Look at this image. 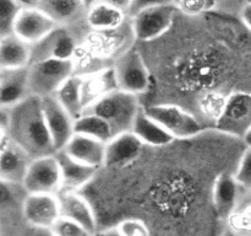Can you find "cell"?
<instances>
[{
    "instance_id": "1",
    "label": "cell",
    "mask_w": 251,
    "mask_h": 236,
    "mask_svg": "<svg viewBox=\"0 0 251 236\" xmlns=\"http://www.w3.org/2000/svg\"><path fill=\"white\" fill-rule=\"evenodd\" d=\"M9 112V125L4 133L21 145L32 159L55 154L56 150L47 125L41 97L28 96L26 100L10 107Z\"/></svg>"
},
{
    "instance_id": "2",
    "label": "cell",
    "mask_w": 251,
    "mask_h": 236,
    "mask_svg": "<svg viewBox=\"0 0 251 236\" xmlns=\"http://www.w3.org/2000/svg\"><path fill=\"white\" fill-rule=\"evenodd\" d=\"M141 107L137 95L117 88L91 103L85 111L95 113L107 120L114 134L118 135L131 130Z\"/></svg>"
},
{
    "instance_id": "3",
    "label": "cell",
    "mask_w": 251,
    "mask_h": 236,
    "mask_svg": "<svg viewBox=\"0 0 251 236\" xmlns=\"http://www.w3.org/2000/svg\"><path fill=\"white\" fill-rule=\"evenodd\" d=\"M73 60L44 59L32 61L28 65V84L31 96H54L60 86L75 74Z\"/></svg>"
},
{
    "instance_id": "4",
    "label": "cell",
    "mask_w": 251,
    "mask_h": 236,
    "mask_svg": "<svg viewBox=\"0 0 251 236\" xmlns=\"http://www.w3.org/2000/svg\"><path fill=\"white\" fill-rule=\"evenodd\" d=\"M216 128L243 140L251 128V92L237 91L230 93L216 118Z\"/></svg>"
},
{
    "instance_id": "5",
    "label": "cell",
    "mask_w": 251,
    "mask_h": 236,
    "mask_svg": "<svg viewBox=\"0 0 251 236\" xmlns=\"http://www.w3.org/2000/svg\"><path fill=\"white\" fill-rule=\"evenodd\" d=\"M178 10L176 4L158 5L141 10L129 17L134 38L141 42H151L163 36L173 25Z\"/></svg>"
},
{
    "instance_id": "6",
    "label": "cell",
    "mask_w": 251,
    "mask_h": 236,
    "mask_svg": "<svg viewBox=\"0 0 251 236\" xmlns=\"http://www.w3.org/2000/svg\"><path fill=\"white\" fill-rule=\"evenodd\" d=\"M146 111L174 139H189L202 132V125L195 116L180 106L161 103L149 106Z\"/></svg>"
},
{
    "instance_id": "7",
    "label": "cell",
    "mask_w": 251,
    "mask_h": 236,
    "mask_svg": "<svg viewBox=\"0 0 251 236\" xmlns=\"http://www.w3.org/2000/svg\"><path fill=\"white\" fill-rule=\"evenodd\" d=\"M118 88L139 96L150 86V71L141 54L135 49H127L118 57L114 65Z\"/></svg>"
},
{
    "instance_id": "8",
    "label": "cell",
    "mask_w": 251,
    "mask_h": 236,
    "mask_svg": "<svg viewBox=\"0 0 251 236\" xmlns=\"http://www.w3.org/2000/svg\"><path fill=\"white\" fill-rule=\"evenodd\" d=\"M22 186L27 193L58 194L63 189V181L55 154L32 160Z\"/></svg>"
},
{
    "instance_id": "9",
    "label": "cell",
    "mask_w": 251,
    "mask_h": 236,
    "mask_svg": "<svg viewBox=\"0 0 251 236\" xmlns=\"http://www.w3.org/2000/svg\"><path fill=\"white\" fill-rule=\"evenodd\" d=\"M32 156L17 144L9 134L1 133L0 144V178L1 182L22 184L27 170L31 165Z\"/></svg>"
},
{
    "instance_id": "10",
    "label": "cell",
    "mask_w": 251,
    "mask_h": 236,
    "mask_svg": "<svg viewBox=\"0 0 251 236\" xmlns=\"http://www.w3.org/2000/svg\"><path fill=\"white\" fill-rule=\"evenodd\" d=\"M78 49L77 41L65 26H58L37 43L32 44V61L44 59L73 60Z\"/></svg>"
},
{
    "instance_id": "11",
    "label": "cell",
    "mask_w": 251,
    "mask_h": 236,
    "mask_svg": "<svg viewBox=\"0 0 251 236\" xmlns=\"http://www.w3.org/2000/svg\"><path fill=\"white\" fill-rule=\"evenodd\" d=\"M22 214L28 225L51 229L61 216L58 194L28 193L22 202Z\"/></svg>"
},
{
    "instance_id": "12",
    "label": "cell",
    "mask_w": 251,
    "mask_h": 236,
    "mask_svg": "<svg viewBox=\"0 0 251 236\" xmlns=\"http://www.w3.org/2000/svg\"><path fill=\"white\" fill-rule=\"evenodd\" d=\"M42 106L55 150H63L75 134V118L60 105L55 96L42 97Z\"/></svg>"
},
{
    "instance_id": "13",
    "label": "cell",
    "mask_w": 251,
    "mask_h": 236,
    "mask_svg": "<svg viewBox=\"0 0 251 236\" xmlns=\"http://www.w3.org/2000/svg\"><path fill=\"white\" fill-rule=\"evenodd\" d=\"M59 25L41 7L26 6L21 10L14 26V33L25 42L37 43Z\"/></svg>"
},
{
    "instance_id": "14",
    "label": "cell",
    "mask_w": 251,
    "mask_h": 236,
    "mask_svg": "<svg viewBox=\"0 0 251 236\" xmlns=\"http://www.w3.org/2000/svg\"><path fill=\"white\" fill-rule=\"evenodd\" d=\"M60 203L61 216L71 219L85 226L90 233L95 235L98 231L97 218L95 215L90 202L76 191H60L58 193Z\"/></svg>"
},
{
    "instance_id": "15",
    "label": "cell",
    "mask_w": 251,
    "mask_h": 236,
    "mask_svg": "<svg viewBox=\"0 0 251 236\" xmlns=\"http://www.w3.org/2000/svg\"><path fill=\"white\" fill-rule=\"evenodd\" d=\"M29 93L28 66L19 69H0V105L14 107L26 100Z\"/></svg>"
},
{
    "instance_id": "16",
    "label": "cell",
    "mask_w": 251,
    "mask_h": 236,
    "mask_svg": "<svg viewBox=\"0 0 251 236\" xmlns=\"http://www.w3.org/2000/svg\"><path fill=\"white\" fill-rule=\"evenodd\" d=\"M145 144L130 130L115 135L105 145L104 167H120L136 160Z\"/></svg>"
},
{
    "instance_id": "17",
    "label": "cell",
    "mask_w": 251,
    "mask_h": 236,
    "mask_svg": "<svg viewBox=\"0 0 251 236\" xmlns=\"http://www.w3.org/2000/svg\"><path fill=\"white\" fill-rule=\"evenodd\" d=\"M243 187L235 178L234 174L222 172L216 177L213 184L212 199L216 214L227 220L240 202V191Z\"/></svg>"
},
{
    "instance_id": "18",
    "label": "cell",
    "mask_w": 251,
    "mask_h": 236,
    "mask_svg": "<svg viewBox=\"0 0 251 236\" xmlns=\"http://www.w3.org/2000/svg\"><path fill=\"white\" fill-rule=\"evenodd\" d=\"M55 156L60 166L63 189L65 191L80 192L92 181L98 171V169L82 164L78 160L71 157L64 150L56 151Z\"/></svg>"
},
{
    "instance_id": "19",
    "label": "cell",
    "mask_w": 251,
    "mask_h": 236,
    "mask_svg": "<svg viewBox=\"0 0 251 236\" xmlns=\"http://www.w3.org/2000/svg\"><path fill=\"white\" fill-rule=\"evenodd\" d=\"M105 145L107 143L75 133L63 150L82 164L100 169L104 167Z\"/></svg>"
},
{
    "instance_id": "20",
    "label": "cell",
    "mask_w": 251,
    "mask_h": 236,
    "mask_svg": "<svg viewBox=\"0 0 251 236\" xmlns=\"http://www.w3.org/2000/svg\"><path fill=\"white\" fill-rule=\"evenodd\" d=\"M131 132L145 145L152 148L167 147L176 140L153 117L147 113L145 107L140 108L132 124Z\"/></svg>"
},
{
    "instance_id": "21",
    "label": "cell",
    "mask_w": 251,
    "mask_h": 236,
    "mask_svg": "<svg viewBox=\"0 0 251 236\" xmlns=\"http://www.w3.org/2000/svg\"><path fill=\"white\" fill-rule=\"evenodd\" d=\"M31 60V44L15 33L0 37V69L26 68Z\"/></svg>"
},
{
    "instance_id": "22",
    "label": "cell",
    "mask_w": 251,
    "mask_h": 236,
    "mask_svg": "<svg viewBox=\"0 0 251 236\" xmlns=\"http://www.w3.org/2000/svg\"><path fill=\"white\" fill-rule=\"evenodd\" d=\"M81 76H82V96L85 110L98 98L118 88L113 66L98 69L93 73Z\"/></svg>"
},
{
    "instance_id": "23",
    "label": "cell",
    "mask_w": 251,
    "mask_h": 236,
    "mask_svg": "<svg viewBox=\"0 0 251 236\" xmlns=\"http://www.w3.org/2000/svg\"><path fill=\"white\" fill-rule=\"evenodd\" d=\"M37 6L49 15L59 26H70L86 19L87 7L82 0H38Z\"/></svg>"
},
{
    "instance_id": "24",
    "label": "cell",
    "mask_w": 251,
    "mask_h": 236,
    "mask_svg": "<svg viewBox=\"0 0 251 236\" xmlns=\"http://www.w3.org/2000/svg\"><path fill=\"white\" fill-rule=\"evenodd\" d=\"M127 14L113 5L100 1L87 10L86 22L87 26L95 32L114 31L125 24Z\"/></svg>"
},
{
    "instance_id": "25",
    "label": "cell",
    "mask_w": 251,
    "mask_h": 236,
    "mask_svg": "<svg viewBox=\"0 0 251 236\" xmlns=\"http://www.w3.org/2000/svg\"><path fill=\"white\" fill-rule=\"evenodd\" d=\"M60 105L73 116L78 118L85 112V103L82 96V76L74 74L60 86L55 95Z\"/></svg>"
},
{
    "instance_id": "26",
    "label": "cell",
    "mask_w": 251,
    "mask_h": 236,
    "mask_svg": "<svg viewBox=\"0 0 251 236\" xmlns=\"http://www.w3.org/2000/svg\"><path fill=\"white\" fill-rule=\"evenodd\" d=\"M75 133L108 143L115 137L112 127L105 119L91 112H83L75 119Z\"/></svg>"
},
{
    "instance_id": "27",
    "label": "cell",
    "mask_w": 251,
    "mask_h": 236,
    "mask_svg": "<svg viewBox=\"0 0 251 236\" xmlns=\"http://www.w3.org/2000/svg\"><path fill=\"white\" fill-rule=\"evenodd\" d=\"M24 5L15 0H0V37L14 33V26Z\"/></svg>"
},
{
    "instance_id": "28",
    "label": "cell",
    "mask_w": 251,
    "mask_h": 236,
    "mask_svg": "<svg viewBox=\"0 0 251 236\" xmlns=\"http://www.w3.org/2000/svg\"><path fill=\"white\" fill-rule=\"evenodd\" d=\"M176 6L185 15L198 16L212 11L218 4V0H176Z\"/></svg>"
},
{
    "instance_id": "29",
    "label": "cell",
    "mask_w": 251,
    "mask_h": 236,
    "mask_svg": "<svg viewBox=\"0 0 251 236\" xmlns=\"http://www.w3.org/2000/svg\"><path fill=\"white\" fill-rule=\"evenodd\" d=\"M51 230L55 236H93V234L90 233L85 226L64 216L58 219Z\"/></svg>"
},
{
    "instance_id": "30",
    "label": "cell",
    "mask_w": 251,
    "mask_h": 236,
    "mask_svg": "<svg viewBox=\"0 0 251 236\" xmlns=\"http://www.w3.org/2000/svg\"><path fill=\"white\" fill-rule=\"evenodd\" d=\"M235 178L244 189H251V148L245 147L235 169Z\"/></svg>"
},
{
    "instance_id": "31",
    "label": "cell",
    "mask_w": 251,
    "mask_h": 236,
    "mask_svg": "<svg viewBox=\"0 0 251 236\" xmlns=\"http://www.w3.org/2000/svg\"><path fill=\"white\" fill-rule=\"evenodd\" d=\"M122 236H151L146 223L136 218H129L120 221L117 225Z\"/></svg>"
},
{
    "instance_id": "32",
    "label": "cell",
    "mask_w": 251,
    "mask_h": 236,
    "mask_svg": "<svg viewBox=\"0 0 251 236\" xmlns=\"http://www.w3.org/2000/svg\"><path fill=\"white\" fill-rule=\"evenodd\" d=\"M167 4H176V0H132V5L129 11V17L134 16L135 14L140 12L141 10Z\"/></svg>"
},
{
    "instance_id": "33",
    "label": "cell",
    "mask_w": 251,
    "mask_h": 236,
    "mask_svg": "<svg viewBox=\"0 0 251 236\" xmlns=\"http://www.w3.org/2000/svg\"><path fill=\"white\" fill-rule=\"evenodd\" d=\"M24 236H55L53 230L49 228H38V226L28 225Z\"/></svg>"
},
{
    "instance_id": "34",
    "label": "cell",
    "mask_w": 251,
    "mask_h": 236,
    "mask_svg": "<svg viewBox=\"0 0 251 236\" xmlns=\"http://www.w3.org/2000/svg\"><path fill=\"white\" fill-rule=\"evenodd\" d=\"M240 20H242L243 25L251 32V2L243 5L242 10H240Z\"/></svg>"
},
{
    "instance_id": "35",
    "label": "cell",
    "mask_w": 251,
    "mask_h": 236,
    "mask_svg": "<svg viewBox=\"0 0 251 236\" xmlns=\"http://www.w3.org/2000/svg\"><path fill=\"white\" fill-rule=\"evenodd\" d=\"M100 1H104L107 2V4L113 5V6L123 10L124 12H126L127 16H129L130 7H131L132 5V0H100Z\"/></svg>"
},
{
    "instance_id": "36",
    "label": "cell",
    "mask_w": 251,
    "mask_h": 236,
    "mask_svg": "<svg viewBox=\"0 0 251 236\" xmlns=\"http://www.w3.org/2000/svg\"><path fill=\"white\" fill-rule=\"evenodd\" d=\"M93 236H122V234L119 233L117 226H113V228L104 229V230H98Z\"/></svg>"
},
{
    "instance_id": "37",
    "label": "cell",
    "mask_w": 251,
    "mask_h": 236,
    "mask_svg": "<svg viewBox=\"0 0 251 236\" xmlns=\"http://www.w3.org/2000/svg\"><path fill=\"white\" fill-rule=\"evenodd\" d=\"M15 1L20 2L24 6H36L38 0H15Z\"/></svg>"
},
{
    "instance_id": "38",
    "label": "cell",
    "mask_w": 251,
    "mask_h": 236,
    "mask_svg": "<svg viewBox=\"0 0 251 236\" xmlns=\"http://www.w3.org/2000/svg\"><path fill=\"white\" fill-rule=\"evenodd\" d=\"M243 143H244L245 147L251 148V128L248 130L247 134L244 135V138H243Z\"/></svg>"
},
{
    "instance_id": "39",
    "label": "cell",
    "mask_w": 251,
    "mask_h": 236,
    "mask_svg": "<svg viewBox=\"0 0 251 236\" xmlns=\"http://www.w3.org/2000/svg\"><path fill=\"white\" fill-rule=\"evenodd\" d=\"M83 4H85V6L87 7V10L90 9V7H92L93 5H96L97 2H100V0H82Z\"/></svg>"
},
{
    "instance_id": "40",
    "label": "cell",
    "mask_w": 251,
    "mask_h": 236,
    "mask_svg": "<svg viewBox=\"0 0 251 236\" xmlns=\"http://www.w3.org/2000/svg\"><path fill=\"white\" fill-rule=\"evenodd\" d=\"M222 236H243V235H240L239 233H237V231H234V230H232V229H228L227 231H226L225 234H223Z\"/></svg>"
},
{
    "instance_id": "41",
    "label": "cell",
    "mask_w": 251,
    "mask_h": 236,
    "mask_svg": "<svg viewBox=\"0 0 251 236\" xmlns=\"http://www.w3.org/2000/svg\"></svg>"
}]
</instances>
